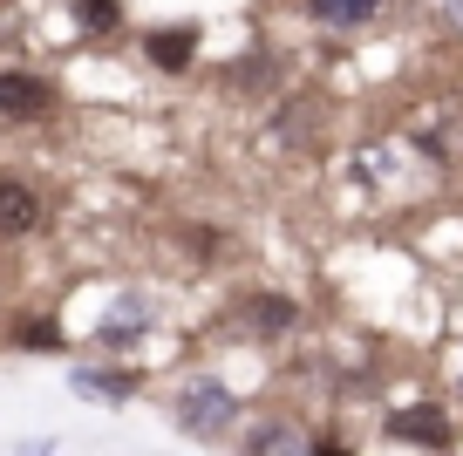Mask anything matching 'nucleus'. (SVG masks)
I'll return each mask as SVG.
<instances>
[{
	"mask_svg": "<svg viewBox=\"0 0 463 456\" xmlns=\"http://www.w3.org/2000/svg\"><path fill=\"white\" fill-rule=\"evenodd\" d=\"M144 328H150V299H144V293H123V299L109 307V320H102V341L123 347V341H137Z\"/></svg>",
	"mask_w": 463,
	"mask_h": 456,
	"instance_id": "obj_7",
	"label": "nucleus"
},
{
	"mask_svg": "<svg viewBox=\"0 0 463 456\" xmlns=\"http://www.w3.org/2000/svg\"><path fill=\"white\" fill-rule=\"evenodd\" d=\"M82 395H109V402H123V395H137V375H96V368H75L69 375Z\"/></svg>",
	"mask_w": 463,
	"mask_h": 456,
	"instance_id": "obj_10",
	"label": "nucleus"
},
{
	"mask_svg": "<svg viewBox=\"0 0 463 456\" xmlns=\"http://www.w3.org/2000/svg\"><path fill=\"white\" fill-rule=\"evenodd\" d=\"M389 436L395 442H422V450H443L449 423H443V409H395L389 415Z\"/></svg>",
	"mask_w": 463,
	"mask_h": 456,
	"instance_id": "obj_6",
	"label": "nucleus"
},
{
	"mask_svg": "<svg viewBox=\"0 0 463 456\" xmlns=\"http://www.w3.org/2000/svg\"><path fill=\"white\" fill-rule=\"evenodd\" d=\"M320 28H368L382 14V0H307Z\"/></svg>",
	"mask_w": 463,
	"mask_h": 456,
	"instance_id": "obj_8",
	"label": "nucleus"
},
{
	"mask_svg": "<svg viewBox=\"0 0 463 456\" xmlns=\"http://www.w3.org/2000/svg\"><path fill=\"white\" fill-rule=\"evenodd\" d=\"M225 423H239V395L218 375H191L177 388V429L184 436H225Z\"/></svg>",
	"mask_w": 463,
	"mask_h": 456,
	"instance_id": "obj_1",
	"label": "nucleus"
},
{
	"mask_svg": "<svg viewBox=\"0 0 463 456\" xmlns=\"http://www.w3.org/2000/svg\"><path fill=\"white\" fill-rule=\"evenodd\" d=\"M75 14H82L96 34H109L116 21H123V7H116V0H75Z\"/></svg>",
	"mask_w": 463,
	"mask_h": 456,
	"instance_id": "obj_11",
	"label": "nucleus"
},
{
	"mask_svg": "<svg viewBox=\"0 0 463 456\" xmlns=\"http://www.w3.org/2000/svg\"><path fill=\"white\" fill-rule=\"evenodd\" d=\"M436 14H443L449 34H463V0H436Z\"/></svg>",
	"mask_w": 463,
	"mask_h": 456,
	"instance_id": "obj_13",
	"label": "nucleus"
},
{
	"mask_svg": "<svg viewBox=\"0 0 463 456\" xmlns=\"http://www.w3.org/2000/svg\"><path fill=\"white\" fill-rule=\"evenodd\" d=\"M239 314H246V328H252V334H266V341H279V334L300 328V307H293L287 293H252Z\"/></svg>",
	"mask_w": 463,
	"mask_h": 456,
	"instance_id": "obj_5",
	"label": "nucleus"
},
{
	"mask_svg": "<svg viewBox=\"0 0 463 456\" xmlns=\"http://www.w3.org/2000/svg\"><path fill=\"white\" fill-rule=\"evenodd\" d=\"M191 42H198L191 28H157V34H150V62H157V69H171V75H184L191 55H198Z\"/></svg>",
	"mask_w": 463,
	"mask_h": 456,
	"instance_id": "obj_9",
	"label": "nucleus"
},
{
	"mask_svg": "<svg viewBox=\"0 0 463 456\" xmlns=\"http://www.w3.org/2000/svg\"><path fill=\"white\" fill-rule=\"evenodd\" d=\"M14 341L21 347H61V328H55V320H21Z\"/></svg>",
	"mask_w": 463,
	"mask_h": 456,
	"instance_id": "obj_12",
	"label": "nucleus"
},
{
	"mask_svg": "<svg viewBox=\"0 0 463 456\" xmlns=\"http://www.w3.org/2000/svg\"><path fill=\"white\" fill-rule=\"evenodd\" d=\"M246 450L252 456H300V450H314V436L293 415H266L260 429H246Z\"/></svg>",
	"mask_w": 463,
	"mask_h": 456,
	"instance_id": "obj_4",
	"label": "nucleus"
},
{
	"mask_svg": "<svg viewBox=\"0 0 463 456\" xmlns=\"http://www.w3.org/2000/svg\"><path fill=\"white\" fill-rule=\"evenodd\" d=\"M48 109H55V89H48L42 75H21V69L0 75V116H14V123H34V116H48Z\"/></svg>",
	"mask_w": 463,
	"mask_h": 456,
	"instance_id": "obj_3",
	"label": "nucleus"
},
{
	"mask_svg": "<svg viewBox=\"0 0 463 456\" xmlns=\"http://www.w3.org/2000/svg\"><path fill=\"white\" fill-rule=\"evenodd\" d=\"M48 225V204L34 185H21V177H0V232L7 239H28V232Z\"/></svg>",
	"mask_w": 463,
	"mask_h": 456,
	"instance_id": "obj_2",
	"label": "nucleus"
}]
</instances>
